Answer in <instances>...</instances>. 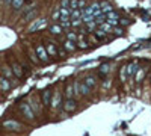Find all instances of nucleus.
<instances>
[{
  "label": "nucleus",
  "mask_w": 151,
  "mask_h": 136,
  "mask_svg": "<svg viewBox=\"0 0 151 136\" xmlns=\"http://www.w3.org/2000/svg\"><path fill=\"white\" fill-rule=\"evenodd\" d=\"M18 107H20V112L24 115V118H26V119H29V121H33L35 119V112H33V109L30 107L29 101H21L18 104Z\"/></svg>",
  "instance_id": "1"
},
{
  "label": "nucleus",
  "mask_w": 151,
  "mask_h": 136,
  "mask_svg": "<svg viewBox=\"0 0 151 136\" xmlns=\"http://www.w3.org/2000/svg\"><path fill=\"white\" fill-rule=\"evenodd\" d=\"M3 129H6L9 132H21L23 130V126L20 124L18 121H15V119H6L3 122Z\"/></svg>",
  "instance_id": "2"
},
{
  "label": "nucleus",
  "mask_w": 151,
  "mask_h": 136,
  "mask_svg": "<svg viewBox=\"0 0 151 136\" xmlns=\"http://www.w3.org/2000/svg\"><path fill=\"white\" fill-rule=\"evenodd\" d=\"M62 107L67 114H73L77 109V101H76V98H65L64 103H62Z\"/></svg>",
  "instance_id": "3"
},
{
  "label": "nucleus",
  "mask_w": 151,
  "mask_h": 136,
  "mask_svg": "<svg viewBox=\"0 0 151 136\" xmlns=\"http://www.w3.org/2000/svg\"><path fill=\"white\" fill-rule=\"evenodd\" d=\"M62 103H64L62 92H60V91H55V92H53V97H52V104H50V107H52L53 110H56L59 106H62Z\"/></svg>",
  "instance_id": "4"
},
{
  "label": "nucleus",
  "mask_w": 151,
  "mask_h": 136,
  "mask_svg": "<svg viewBox=\"0 0 151 136\" xmlns=\"http://www.w3.org/2000/svg\"><path fill=\"white\" fill-rule=\"evenodd\" d=\"M47 26V20L45 18H38L35 20L30 26H29V32H36V30H41Z\"/></svg>",
  "instance_id": "5"
},
{
  "label": "nucleus",
  "mask_w": 151,
  "mask_h": 136,
  "mask_svg": "<svg viewBox=\"0 0 151 136\" xmlns=\"http://www.w3.org/2000/svg\"><path fill=\"white\" fill-rule=\"evenodd\" d=\"M35 52H36V56L40 58L41 62H48V53H47V50H45L44 45H36Z\"/></svg>",
  "instance_id": "6"
},
{
  "label": "nucleus",
  "mask_w": 151,
  "mask_h": 136,
  "mask_svg": "<svg viewBox=\"0 0 151 136\" xmlns=\"http://www.w3.org/2000/svg\"><path fill=\"white\" fill-rule=\"evenodd\" d=\"M11 88H12L11 80L6 79V77H3V76L0 77V92H8Z\"/></svg>",
  "instance_id": "7"
},
{
  "label": "nucleus",
  "mask_w": 151,
  "mask_h": 136,
  "mask_svg": "<svg viewBox=\"0 0 151 136\" xmlns=\"http://www.w3.org/2000/svg\"><path fill=\"white\" fill-rule=\"evenodd\" d=\"M29 104H30V107L33 109L35 115H36V114H41V104H40V100H38L36 97H30V98H29Z\"/></svg>",
  "instance_id": "8"
},
{
  "label": "nucleus",
  "mask_w": 151,
  "mask_h": 136,
  "mask_svg": "<svg viewBox=\"0 0 151 136\" xmlns=\"http://www.w3.org/2000/svg\"><path fill=\"white\" fill-rule=\"evenodd\" d=\"M11 68H12V71H14V76H15L17 79H21V77L24 76V70H23V67H21L20 64H17V62H12Z\"/></svg>",
  "instance_id": "9"
},
{
  "label": "nucleus",
  "mask_w": 151,
  "mask_h": 136,
  "mask_svg": "<svg viewBox=\"0 0 151 136\" xmlns=\"http://www.w3.org/2000/svg\"><path fill=\"white\" fill-rule=\"evenodd\" d=\"M52 97H53L52 91L45 89V91L42 92V95H41V101H42V104H44V106H50V104H52Z\"/></svg>",
  "instance_id": "10"
},
{
  "label": "nucleus",
  "mask_w": 151,
  "mask_h": 136,
  "mask_svg": "<svg viewBox=\"0 0 151 136\" xmlns=\"http://www.w3.org/2000/svg\"><path fill=\"white\" fill-rule=\"evenodd\" d=\"M62 45H64V50H65L67 53H74L76 50H77V44L73 42V41H68V40L62 44Z\"/></svg>",
  "instance_id": "11"
},
{
  "label": "nucleus",
  "mask_w": 151,
  "mask_h": 136,
  "mask_svg": "<svg viewBox=\"0 0 151 136\" xmlns=\"http://www.w3.org/2000/svg\"><path fill=\"white\" fill-rule=\"evenodd\" d=\"M2 74H3V77H6V79H9V80H12L15 76H14V71H12V68L11 67H8V65H5L3 68H2Z\"/></svg>",
  "instance_id": "12"
},
{
  "label": "nucleus",
  "mask_w": 151,
  "mask_h": 136,
  "mask_svg": "<svg viewBox=\"0 0 151 136\" xmlns=\"http://www.w3.org/2000/svg\"><path fill=\"white\" fill-rule=\"evenodd\" d=\"M145 74H147V70H145V68H139V70H137L136 74H134L136 83H141V82L144 80V77H145Z\"/></svg>",
  "instance_id": "13"
},
{
  "label": "nucleus",
  "mask_w": 151,
  "mask_h": 136,
  "mask_svg": "<svg viewBox=\"0 0 151 136\" xmlns=\"http://www.w3.org/2000/svg\"><path fill=\"white\" fill-rule=\"evenodd\" d=\"M64 95H65V98H74V85H73V82L68 83V85L65 86Z\"/></svg>",
  "instance_id": "14"
},
{
  "label": "nucleus",
  "mask_w": 151,
  "mask_h": 136,
  "mask_svg": "<svg viewBox=\"0 0 151 136\" xmlns=\"http://www.w3.org/2000/svg\"><path fill=\"white\" fill-rule=\"evenodd\" d=\"M137 70H139V68H137V64L136 62H130L127 65V74H129V77H134V74H136Z\"/></svg>",
  "instance_id": "15"
},
{
  "label": "nucleus",
  "mask_w": 151,
  "mask_h": 136,
  "mask_svg": "<svg viewBox=\"0 0 151 136\" xmlns=\"http://www.w3.org/2000/svg\"><path fill=\"white\" fill-rule=\"evenodd\" d=\"M127 77H129V74H127V65H122L119 68V80L122 83H125V82H127Z\"/></svg>",
  "instance_id": "16"
},
{
  "label": "nucleus",
  "mask_w": 151,
  "mask_h": 136,
  "mask_svg": "<svg viewBox=\"0 0 151 136\" xmlns=\"http://www.w3.org/2000/svg\"><path fill=\"white\" fill-rule=\"evenodd\" d=\"M62 32H64V27H62L60 24H52V26H50V33L52 35H60Z\"/></svg>",
  "instance_id": "17"
},
{
  "label": "nucleus",
  "mask_w": 151,
  "mask_h": 136,
  "mask_svg": "<svg viewBox=\"0 0 151 136\" xmlns=\"http://www.w3.org/2000/svg\"><path fill=\"white\" fill-rule=\"evenodd\" d=\"M98 29H101L106 35H109V33H112V32H113V26H112V24H109L107 21H106V23H103V24H100Z\"/></svg>",
  "instance_id": "18"
},
{
  "label": "nucleus",
  "mask_w": 151,
  "mask_h": 136,
  "mask_svg": "<svg viewBox=\"0 0 151 136\" xmlns=\"http://www.w3.org/2000/svg\"><path fill=\"white\" fill-rule=\"evenodd\" d=\"M45 50H47L48 56H56V55H58V48H56L55 44H52V42H48V44L45 45Z\"/></svg>",
  "instance_id": "19"
},
{
  "label": "nucleus",
  "mask_w": 151,
  "mask_h": 136,
  "mask_svg": "<svg viewBox=\"0 0 151 136\" xmlns=\"http://www.w3.org/2000/svg\"><path fill=\"white\" fill-rule=\"evenodd\" d=\"M91 89L92 88H89L85 82H80V97H83V95H88L91 92Z\"/></svg>",
  "instance_id": "20"
},
{
  "label": "nucleus",
  "mask_w": 151,
  "mask_h": 136,
  "mask_svg": "<svg viewBox=\"0 0 151 136\" xmlns=\"http://www.w3.org/2000/svg\"><path fill=\"white\" fill-rule=\"evenodd\" d=\"M112 20H119V14L116 11H112L109 14H106V21H112Z\"/></svg>",
  "instance_id": "21"
},
{
  "label": "nucleus",
  "mask_w": 151,
  "mask_h": 136,
  "mask_svg": "<svg viewBox=\"0 0 151 136\" xmlns=\"http://www.w3.org/2000/svg\"><path fill=\"white\" fill-rule=\"evenodd\" d=\"M88 45H89V42H88L86 40H83V38H79V41H77V48H80V50H86V48H88Z\"/></svg>",
  "instance_id": "22"
},
{
  "label": "nucleus",
  "mask_w": 151,
  "mask_h": 136,
  "mask_svg": "<svg viewBox=\"0 0 151 136\" xmlns=\"http://www.w3.org/2000/svg\"><path fill=\"white\" fill-rule=\"evenodd\" d=\"M67 40L77 44V41H79V35L76 33V32H68V33H67Z\"/></svg>",
  "instance_id": "23"
},
{
  "label": "nucleus",
  "mask_w": 151,
  "mask_h": 136,
  "mask_svg": "<svg viewBox=\"0 0 151 136\" xmlns=\"http://www.w3.org/2000/svg\"><path fill=\"white\" fill-rule=\"evenodd\" d=\"M83 82H85L88 86H89V88H94V86H95V83H97V79H95L94 76H89V77H86Z\"/></svg>",
  "instance_id": "24"
},
{
  "label": "nucleus",
  "mask_w": 151,
  "mask_h": 136,
  "mask_svg": "<svg viewBox=\"0 0 151 136\" xmlns=\"http://www.w3.org/2000/svg\"><path fill=\"white\" fill-rule=\"evenodd\" d=\"M73 85H74V97H76V98H79V97H80V82L74 80Z\"/></svg>",
  "instance_id": "25"
},
{
  "label": "nucleus",
  "mask_w": 151,
  "mask_h": 136,
  "mask_svg": "<svg viewBox=\"0 0 151 136\" xmlns=\"http://www.w3.org/2000/svg\"><path fill=\"white\" fill-rule=\"evenodd\" d=\"M71 20H79V18H82V9H74V11H71V17H70Z\"/></svg>",
  "instance_id": "26"
},
{
  "label": "nucleus",
  "mask_w": 151,
  "mask_h": 136,
  "mask_svg": "<svg viewBox=\"0 0 151 136\" xmlns=\"http://www.w3.org/2000/svg\"><path fill=\"white\" fill-rule=\"evenodd\" d=\"M112 11H113V6L110 3H101V12L103 14H109Z\"/></svg>",
  "instance_id": "27"
},
{
  "label": "nucleus",
  "mask_w": 151,
  "mask_h": 136,
  "mask_svg": "<svg viewBox=\"0 0 151 136\" xmlns=\"http://www.w3.org/2000/svg\"><path fill=\"white\" fill-rule=\"evenodd\" d=\"M23 5H24V0H12V8H14L15 11H18V9H21L23 8Z\"/></svg>",
  "instance_id": "28"
},
{
  "label": "nucleus",
  "mask_w": 151,
  "mask_h": 136,
  "mask_svg": "<svg viewBox=\"0 0 151 136\" xmlns=\"http://www.w3.org/2000/svg\"><path fill=\"white\" fill-rule=\"evenodd\" d=\"M29 58H30V60L33 64H38L40 62V58L36 56V52H33V50H29Z\"/></svg>",
  "instance_id": "29"
},
{
  "label": "nucleus",
  "mask_w": 151,
  "mask_h": 136,
  "mask_svg": "<svg viewBox=\"0 0 151 136\" xmlns=\"http://www.w3.org/2000/svg\"><path fill=\"white\" fill-rule=\"evenodd\" d=\"M35 15H36V9H35V8H32V9L27 12V14L24 15V20H30V18H33Z\"/></svg>",
  "instance_id": "30"
},
{
  "label": "nucleus",
  "mask_w": 151,
  "mask_h": 136,
  "mask_svg": "<svg viewBox=\"0 0 151 136\" xmlns=\"http://www.w3.org/2000/svg\"><path fill=\"white\" fill-rule=\"evenodd\" d=\"M110 70V65L109 64H103L101 67H100V74H107Z\"/></svg>",
  "instance_id": "31"
},
{
  "label": "nucleus",
  "mask_w": 151,
  "mask_h": 136,
  "mask_svg": "<svg viewBox=\"0 0 151 136\" xmlns=\"http://www.w3.org/2000/svg\"><path fill=\"white\" fill-rule=\"evenodd\" d=\"M70 9H79V0H70Z\"/></svg>",
  "instance_id": "32"
},
{
  "label": "nucleus",
  "mask_w": 151,
  "mask_h": 136,
  "mask_svg": "<svg viewBox=\"0 0 151 136\" xmlns=\"http://www.w3.org/2000/svg\"><path fill=\"white\" fill-rule=\"evenodd\" d=\"M60 8H67V9H70V0H62V2H60Z\"/></svg>",
  "instance_id": "33"
},
{
  "label": "nucleus",
  "mask_w": 151,
  "mask_h": 136,
  "mask_svg": "<svg viewBox=\"0 0 151 136\" xmlns=\"http://www.w3.org/2000/svg\"><path fill=\"white\" fill-rule=\"evenodd\" d=\"M52 17H53V20H59V18H60V9H56V11L53 12Z\"/></svg>",
  "instance_id": "34"
},
{
  "label": "nucleus",
  "mask_w": 151,
  "mask_h": 136,
  "mask_svg": "<svg viewBox=\"0 0 151 136\" xmlns=\"http://www.w3.org/2000/svg\"><path fill=\"white\" fill-rule=\"evenodd\" d=\"M86 8V0H79V9H85Z\"/></svg>",
  "instance_id": "35"
},
{
  "label": "nucleus",
  "mask_w": 151,
  "mask_h": 136,
  "mask_svg": "<svg viewBox=\"0 0 151 136\" xmlns=\"http://www.w3.org/2000/svg\"><path fill=\"white\" fill-rule=\"evenodd\" d=\"M113 32H116L118 35H122V33H124V30H122L121 27H115V29H113Z\"/></svg>",
  "instance_id": "36"
},
{
  "label": "nucleus",
  "mask_w": 151,
  "mask_h": 136,
  "mask_svg": "<svg viewBox=\"0 0 151 136\" xmlns=\"http://www.w3.org/2000/svg\"><path fill=\"white\" fill-rule=\"evenodd\" d=\"M3 2H5V5H8V6L12 5V0H3Z\"/></svg>",
  "instance_id": "37"
}]
</instances>
